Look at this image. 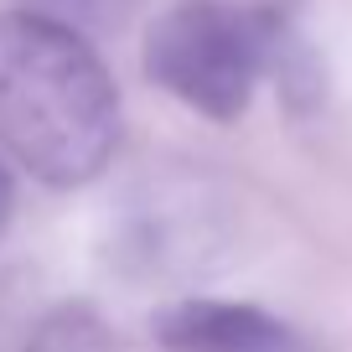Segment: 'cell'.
Returning a JSON list of instances; mask_svg holds the SVG:
<instances>
[{"label":"cell","instance_id":"cell-5","mask_svg":"<svg viewBox=\"0 0 352 352\" xmlns=\"http://www.w3.org/2000/svg\"><path fill=\"white\" fill-rule=\"evenodd\" d=\"M21 6L36 16H52V21L73 26L83 36H104V32H120L140 0H21Z\"/></svg>","mask_w":352,"mask_h":352},{"label":"cell","instance_id":"cell-4","mask_svg":"<svg viewBox=\"0 0 352 352\" xmlns=\"http://www.w3.org/2000/svg\"><path fill=\"white\" fill-rule=\"evenodd\" d=\"M26 352H120L114 347V331L104 327V316L88 300H73V306H57L42 316V327L32 331Z\"/></svg>","mask_w":352,"mask_h":352},{"label":"cell","instance_id":"cell-6","mask_svg":"<svg viewBox=\"0 0 352 352\" xmlns=\"http://www.w3.org/2000/svg\"><path fill=\"white\" fill-rule=\"evenodd\" d=\"M11 208H16V187H11V171L0 166V228L11 223Z\"/></svg>","mask_w":352,"mask_h":352},{"label":"cell","instance_id":"cell-3","mask_svg":"<svg viewBox=\"0 0 352 352\" xmlns=\"http://www.w3.org/2000/svg\"><path fill=\"white\" fill-rule=\"evenodd\" d=\"M151 331L166 352H316L300 327L249 300H176Z\"/></svg>","mask_w":352,"mask_h":352},{"label":"cell","instance_id":"cell-1","mask_svg":"<svg viewBox=\"0 0 352 352\" xmlns=\"http://www.w3.org/2000/svg\"><path fill=\"white\" fill-rule=\"evenodd\" d=\"M0 145L57 192L88 187L120 145V88L104 57L26 6L0 16Z\"/></svg>","mask_w":352,"mask_h":352},{"label":"cell","instance_id":"cell-2","mask_svg":"<svg viewBox=\"0 0 352 352\" xmlns=\"http://www.w3.org/2000/svg\"><path fill=\"white\" fill-rule=\"evenodd\" d=\"M145 73L202 120H239L264 78L300 88V78H316V63L275 6L187 0L145 32Z\"/></svg>","mask_w":352,"mask_h":352}]
</instances>
